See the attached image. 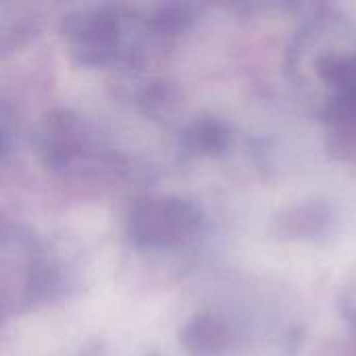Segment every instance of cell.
Returning a JSON list of instances; mask_svg holds the SVG:
<instances>
[{
    "label": "cell",
    "instance_id": "cell-1",
    "mask_svg": "<svg viewBox=\"0 0 356 356\" xmlns=\"http://www.w3.org/2000/svg\"><path fill=\"white\" fill-rule=\"evenodd\" d=\"M31 144L44 167L65 177H94L113 167V154L96 129L67 108L46 113L31 134Z\"/></svg>",
    "mask_w": 356,
    "mask_h": 356
},
{
    "label": "cell",
    "instance_id": "cell-2",
    "mask_svg": "<svg viewBox=\"0 0 356 356\" xmlns=\"http://www.w3.org/2000/svg\"><path fill=\"white\" fill-rule=\"evenodd\" d=\"M69 54L83 67H104L129 50L131 17L115 4L81 6L63 19Z\"/></svg>",
    "mask_w": 356,
    "mask_h": 356
},
{
    "label": "cell",
    "instance_id": "cell-3",
    "mask_svg": "<svg viewBox=\"0 0 356 356\" xmlns=\"http://www.w3.org/2000/svg\"><path fill=\"white\" fill-rule=\"evenodd\" d=\"M198 223V211L181 198H146L129 213L127 238L138 250H165L190 240Z\"/></svg>",
    "mask_w": 356,
    "mask_h": 356
},
{
    "label": "cell",
    "instance_id": "cell-4",
    "mask_svg": "<svg viewBox=\"0 0 356 356\" xmlns=\"http://www.w3.org/2000/svg\"><path fill=\"white\" fill-rule=\"evenodd\" d=\"M221 340H223V332L219 323H215L209 317H196L181 332V342L186 344V348L192 355L198 356L217 353V348L221 346Z\"/></svg>",
    "mask_w": 356,
    "mask_h": 356
},
{
    "label": "cell",
    "instance_id": "cell-5",
    "mask_svg": "<svg viewBox=\"0 0 356 356\" xmlns=\"http://www.w3.org/2000/svg\"><path fill=\"white\" fill-rule=\"evenodd\" d=\"M184 142L196 152H215L225 142V131L215 121H196L186 134Z\"/></svg>",
    "mask_w": 356,
    "mask_h": 356
},
{
    "label": "cell",
    "instance_id": "cell-6",
    "mask_svg": "<svg viewBox=\"0 0 356 356\" xmlns=\"http://www.w3.org/2000/svg\"><path fill=\"white\" fill-rule=\"evenodd\" d=\"M13 131H15L13 113H10V108L4 102H0V156L6 154V150L10 148Z\"/></svg>",
    "mask_w": 356,
    "mask_h": 356
}]
</instances>
